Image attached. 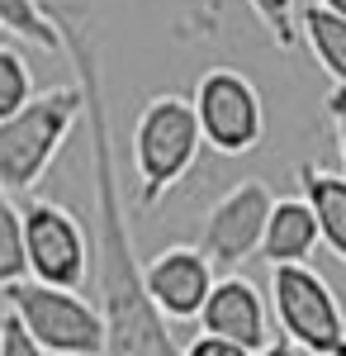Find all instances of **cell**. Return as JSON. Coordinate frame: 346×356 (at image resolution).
Segmentation results:
<instances>
[{"instance_id": "6da1fadb", "label": "cell", "mask_w": 346, "mask_h": 356, "mask_svg": "<svg viewBox=\"0 0 346 356\" xmlns=\"http://www.w3.org/2000/svg\"><path fill=\"white\" fill-rule=\"evenodd\" d=\"M57 24L62 53L76 67V86L85 100V129H90V191H95V233H90V261H95V290H100V318H105V356H181L171 323L142 285V261L133 247V228L124 219V195L114 171V143H109V105H105V67L100 43L85 29V15L43 0Z\"/></svg>"}, {"instance_id": "7a4b0ae2", "label": "cell", "mask_w": 346, "mask_h": 356, "mask_svg": "<svg viewBox=\"0 0 346 356\" xmlns=\"http://www.w3.org/2000/svg\"><path fill=\"white\" fill-rule=\"evenodd\" d=\"M81 119H85L81 86L38 90L19 114L0 119V191L5 195L33 191L48 176L53 157L62 152V143L72 138Z\"/></svg>"}, {"instance_id": "3957f363", "label": "cell", "mask_w": 346, "mask_h": 356, "mask_svg": "<svg viewBox=\"0 0 346 356\" xmlns=\"http://www.w3.org/2000/svg\"><path fill=\"white\" fill-rule=\"evenodd\" d=\"M199 147H204V138H199V124H195V110H190L186 95H176V90L152 95L138 110V124H133L138 204L142 209L161 204L181 186V176L195 166Z\"/></svg>"}, {"instance_id": "277c9868", "label": "cell", "mask_w": 346, "mask_h": 356, "mask_svg": "<svg viewBox=\"0 0 346 356\" xmlns=\"http://www.w3.org/2000/svg\"><path fill=\"white\" fill-rule=\"evenodd\" d=\"M5 295V314L43 347L48 356H105V318L81 290H57L19 280Z\"/></svg>"}, {"instance_id": "5b68a950", "label": "cell", "mask_w": 346, "mask_h": 356, "mask_svg": "<svg viewBox=\"0 0 346 356\" xmlns=\"http://www.w3.org/2000/svg\"><path fill=\"white\" fill-rule=\"evenodd\" d=\"M270 314L280 337L304 356H346V309L313 266L270 271Z\"/></svg>"}, {"instance_id": "8992f818", "label": "cell", "mask_w": 346, "mask_h": 356, "mask_svg": "<svg viewBox=\"0 0 346 356\" xmlns=\"http://www.w3.org/2000/svg\"><path fill=\"white\" fill-rule=\"evenodd\" d=\"M190 110L199 124V138L223 157H242L266 138V100L252 76L233 67H213L195 81Z\"/></svg>"}, {"instance_id": "52a82bcc", "label": "cell", "mask_w": 346, "mask_h": 356, "mask_svg": "<svg viewBox=\"0 0 346 356\" xmlns=\"http://www.w3.org/2000/svg\"><path fill=\"white\" fill-rule=\"evenodd\" d=\"M19 219H24L28 280L57 285V290H81V280L90 271V233L81 228L76 214L53 200H28Z\"/></svg>"}, {"instance_id": "ba28073f", "label": "cell", "mask_w": 346, "mask_h": 356, "mask_svg": "<svg viewBox=\"0 0 346 356\" xmlns=\"http://www.w3.org/2000/svg\"><path fill=\"white\" fill-rule=\"evenodd\" d=\"M270 204H275V195L266 191V181H238L233 191H223L209 204L195 247L209 257L213 271L228 275V271H238L247 257L261 252V233H266Z\"/></svg>"}, {"instance_id": "9c48e42d", "label": "cell", "mask_w": 346, "mask_h": 356, "mask_svg": "<svg viewBox=\"0 0 346 356\" xmlns=\"http://www.w3.org/2000/svg\"><path fill=\"white\" fill-rule=\"evenodd\" d=\"M213 280H218V271L209 266V257L199 247H186V243L166 247L152 261H142V285H147V295H152V304H157V314L166 323L199 318Z\"/></svg>"}, {"instance_id": "30bf717a", "label": "cell", "mask_w": 346, "mask_h": 356, "mask_svg": "<svg viewBox=\"0 0 346 356\" xmlns=\"http://www.w3.org/2000/svg\"><path fill=\"white\" fill-rule=\"evenodd\" d=\"M199 332L223 337V342H238L247 352H266L270 342H275V337H270L266 295L238 271L218 275L209 300H204V309H199Z\"/></svg>"}, {"instance_id": "8fae6325", "label": "cell", "mask_w": 346, "mask_h": 356, "mask_svg": "<svg viewBox=\"0 0 346 356\" xmlns=\"http://www.w3.org/2000/svg\"><path fill=\"white\" fill-rule=\"evenodd\" d=\"M318 252V219L304 204V195H285L270 204L266 233H261V257L275 266H308V257Z\"/></svg>"}, {"instance_id": "7c38bea8", "label": "cell", "mask_w": 346, "mask_h": 356, "mask_svg": "<svg viewBox=\"0 0 346 356\" xmlns=\"http://www.w3.org/2000/svg\"><path fill=\"white\" fill-rule=\"evenodd\" d=\"M299 195L318 219V243H327V252L346 261V181L342 171L304 162L299 166Z\"/></svg>"}, {"instance_id": "4fadbf2b", "label": "cell", "mask_w": 346, "mask_h": 356, "mask_svg": "<svg viewBox=\"0 0 346 356\" xmlns=\"http://www.w3.org/2000/svg\"><path fill=\"white\" fill-rule=\"evenodd\" d=\"M299 38L308 43V53L318 57V67L346 90V19L327 15L322 5H304L299 10Z\"/></svg>"}, {"instance_id": "5bb4252c", "label": "cell", "mask_w": 346, "mask_h": 356, "mask_svg": "<svg viewBox=\"0 0 346 356\" xmlns=\"http://www.w3.org/2000/svg\"><path fill=\"white\" fill-rule=\"evenodd\" d=\"M0 29H10L24 43H38L43 53H57L62 48L57 24H53V15H48L43 0H0Z\"/></svg>"}, {"instance_id": "9a60e30c", "label": "cell", "mask_w": 346, "mask_h": 356, "mask_svg": "<svg viewBox=\"0 0 346 356\" xmlns=\"http://www.w3.org/2000/svg\"><path fill=\"white\" fill-rule=\"evenodd\" d=\"M28 280V261H24V219L10 204V195L0 191V290Z\"/></svg>"}, {"instance_id": "2e32d148", "label": "cell", "mask_w": 346, "mask_h": 356, "mask_svg": "<svg viewBox=\"0 0 346 356\" xmlns=\"http://www.w3.org/2000/svg\"><path fill=\"white\" fill-rule=\"evenodd\" d=\"M28 100H33V72L15 48L0 43V119L19 114Z\"/></svg>"}, {"instance_id": "e0dca14e", "label": "cell", "mask_w": 346, "mask_h": 356, "mask_svg": "<svg viewBox=\"0 0 346 356\" xmlns=\"http://www.w3.org/2000/svg\"><path fill=\"white\" fill-rule=\"evenodd\" d=\"M247 5H252V15L266 24L275 48L290 53L294 43H299V0H247Z\"/></svg>"}, {"instance_id": "ac0fdd59", "label": "cell", "mask_w": 346, "mask_h": 356, "mask_svg": "<svg viewBox=\"0 0 346 356\" xmlns=\"http://www.w3.org/2000/svg\"><path fill=\"white\" fill-rule=\"evenodd\" d=\"M0 356H48L10 314H0Z\"/></svg>"}, {"instance_id": "d6986e66", "label": "cell", "mask_w": 346, "mask_h": 356, "mask_svg": "<svg viewBox=\"0 0 346 356\" xmlns=\"http://www.w3.org/2000/svg\"><path fill=\"white\" fill-rule=\"evenodd\" d=\"M181 356H256V352H247L238 342H223V337H209V332H195L181 347Z\"/></svg>"}, {"instance_id": "ffe728a7", "label": "cell", "mask_w": 346, "mask_h": 356, "mask_svg": "<svg viewBox=\"0 0 346 356\" xmlns=\"http://www.w3.org/2000/svg\"><path fill=\"white\" fill-rule=\"evenodd\" d=\"M327 119H332V134H337V152H342V181H346V90L332 86L327 95Z\"/></svg>"}, {"instance_id": "44dd1931", "label": "cell", "mask_w": 346, "mask_h": 356, "mask_svg": "<svg viewBox=\"0 0 346 356\" xmlns=\"http://www.w3.org/2000/svg\"><path fill=\"white\" fill-rule=\"evenodd\" d=\"M256 356H299V352H294V347L285 342V337H275V342H270L266 352H256Z\"/></svg>"}, {"instance_id": "7402d4cb", "label": "cell", "mask_w": 346, "mask_h": 356, "mask_svg": "<svg viewBox=\"0 0 346 356\" xmlns=\"http://www.w3.org/2000/svg\"><path fill=\"white\" fill-rule=\"evenodd\" d=\"M313 5H322L327 15H342V19H346V0H313Z\"/></svg>"}]
</instances>
